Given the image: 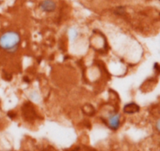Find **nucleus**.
<instances>
[{
	"label": "nucleus",
	"instance_id": "7ed1b4c3",
	"mask_svg": "<svg viewBox=\"0 0 160 151\" xmlns=\"http://www.w3.org/2000/svg\"><path fill=\"white\" fill-rule=\"evenodd\" d=\"M39 8L45 13H53L57 9V4L53 0H43L39 3Z\"/></svg>",
	"mask_w": 160,
	"mask_h": 151
},
{
	"label": "nucleus",
	"instance_id": "f03ea898",
	"mask_svg": "<svg viewBox=\"0 0 160 151\" xmlns=\"http://www.w3.org/2000/svg\"><path fill=\"white\" fill-rule=\"evenodd\" d=\"M108 127L112 131H117L121 125V115L119 112H111L107 118Z\"/></svg>",
	"mask_w": 160,
	"mask_h": 151
},
{
	"label": "nucleus",
	"instance_id": "9d476101",
	"mask_svg": "<svg viewBox=\"0 0 160 151\" xmlns=\"http://www.w3.org/2000/svg\"><path fill=\"white\" fill-rule=\"evenodd\" d=\"M158 1H160V0H158Z\"/></svg>",
	"mask_w": 160,
	"mask_h": 151
},
{
	"label": "nucleus",
	"instance_id": "39448f33",
	"mask_svg": "<svg viewBox=\"0 0 160 151\" xmlns=\"http://www.w3.org/2000/svg\"><path fill=\"white\" fill-rule=\"evenodd\" d=\"M24 108V113L25 115L26 118L27 119H33L34 117L35 116V111L34 109V107L32 106V105L31 103H27V104L24 105V106H23Z\"/></svg>",
	"mask_w": 160,
	"mask_h": 151
},
{
	"label": "nucleus",
	"instance_id": "f257e3e1",
	"mask_svg": "<svg viewBox=\"0 0 160 151\" xmlns=\"http://www.w3.org/2000/svg\"><path fill=\"white\" fill-rule=\"evenodd\" d=\"M21 41V35L16 31H7L0 35V48L13 54L18 50Z\"/></svg>",
	"mask_w": 160,
	"mask_h": 151
},
{
	"label": "nucleus",
	"instance_id": "1a4fd4ad",
	"mask_svg": "<svg viewBox=\"0 0 160 151\" xmlns=\"http://www.w3.org/2000/svg\"><path fill=\"white\" fill-rule=\"evenodd\" d=\"M155 128H156L157 131H158V132H160V118L156 121V123H155Z\"/></svg>",
	"mask_w": 160,
	"mask_h": 151
},
{
	"label": "nucleus",
	"instance_id": "20e7f679",
	"mask_svg": "<svg viewBox=\"0 0 160 151\" xmlns=\"http://www.w3.org/2000/svg\"><path fill=\"white\" fill-rule=\"evenodd\" d=\"M122 110L126 114H135L140 111V106L137 103L131 102L127 103L123 106Z\"/></svg>",
	"mask_w": 160,
	"mask_h": 151
},
{
	"label": "nucleus",
	"instance_id": "0eeeda50",
	"mask_svg": "<svg viewBox=\"0 0 160 151\" xmlns=\"http://www.w3.org/2000/svg\"><path fill=\"white\" fill-rule=\"evenodd\" d=\"M78 36V31L75 29L72 28V29H70L69 31V37L72 40H75L77 39V37Z\"/></svg>",
	"mask_w": 160,
	"mask_h": 151
},
{
	"label": "nucleus",
	"instance_id": "423d86ee",
	"mask_svg": "<svg viewBox=\"0 0 160 151\" xmlns=\"http://www.w3.org/2000/svg\"><path fill=\"white\" fill-rule=\"evenodd\" d=\"M29 98H31L32 101L35 102H38L40 100V96L36 91H31L30 94H29Z\"/></svg>",
	"mask_w": 160,
	"mask_h": 151
},
{
	"label": "nucleus",
	"instance_id": "6e6552de",
	"mask_svg": "<svg viewBox=\"0 0 160 151\" xmlns=\"http://www.w3.org/2000/svg\"><path fill=\"white\" fill-rule=\"evenodd\" d=\"M125 12H126L125 7H118L116 9H115V10L114 11V13H115V14L118 15V16H122V15L125 14Z\"/></svg>",
	"mask_w": 160,
	"mask_h": 151
}]
</instances>
